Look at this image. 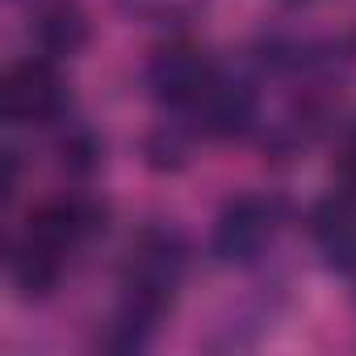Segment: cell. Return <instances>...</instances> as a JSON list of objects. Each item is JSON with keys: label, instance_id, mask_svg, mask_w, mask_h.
I'll return each instance as SVG.
<instances>
[{"label": "cell", "instance_id": "obj_1", "mask_svg": "<svg viewBox=\"0 0 356 356\" xmlns=\"http://www.w3.org/2000/svg\"><path fill=\"white\" fill-rule=\"evenodd\" d=\"M193 264V243L176 222H147L130 235L118 264V306L105 318L97 348L105 352H147L172 314Z\"/></svg>", "mask_w": 356, "mask_h": 356}, {"label": "cell", "instance_id": "obj_2", "mask_svg": "<svg viewBox=\"0 0 356 356\" xmlns=\"http://www.w3.org/2000/svg\"><path fill=\"white\" fill-rule=\"evenodd\" d=\"M109 227V202L88 185L63 189L30 210L26 227L9 243V281L22 302H47L63 277L72 273L76 256L101 239Z\"/></svg>", "mask_w": 356, "mask_h": 356}, {"label": "cell", "instance_id": "obj_3", "mask_svg": "<svg viewBox=\"0 0 356 356\" xmlns=\"http://www.w3.org/2000/svg\"><path fill=\"white\" fill-rule=\"evenodd\" d=\"M289 222H293V206L285 193H277V189L235 193L231 202H222V210L210 227L206 252L222 268H252L277 248V239L285 235Z\"/></svg>", "mask_w": 356, "mask_h": 356}, {"label": "cell", "instance_id": "obj_4", "mask_svg": "<svg viewBox=\"0 0 356 356\" xmlns=\"http://www.w3.org/2000/svg\"><path fill=\"white\" fill-rule=\"evenodd\" d=\"M218 72H222L218 55L181 30V34H168L147 55V63H143V88H147V97L163 113L189 118L202 105V97L214 88Z\"/></svg>", "mask_w": 356, "mask_h": 356}, {"label": "cell", "instance_id": "obj_5", "mask_svg": "<svg viewBox=\"0 0 356 356\" xmlns=\"http://www.w3.org/2000/svg\"><path fill=\"white\" fill-rule=\"evenodd\" d=\"M76 113V92L63 63L26 55L0 76V118L17 130H55Z\"/></svg>", "mask_w": 356, "mask_h": 356}, {"label": "cell", "instance_id": "obj_6", "mask_svg": "<svg viewBox=\"0 0 356 356\" xmlns=\"http://www.w3.org/2000/svg\"><path fill=\"white\" fill-rule=\"evenodd\" d=\"M306 231L318 260L331 273L356 277V189L352 185H335L331 193H323L306 214Z\"/></svg>", "mask_w": 356, "mask_h": 356}, {"label": "cell", "instance_id": "obj_7", "mask_svg": "<svg viewBox=\"0 0 356 356\" xmlns=\"http://www.w3.org/2000/svg\"><path fill=\"white\" fill-rule=\"evenodd\" d=\"M30 51L55 63H72L92 42V17L80 0H34L30 9Z\"/></svg>", "mask_w": 356, "mask_h": 356}, {"label": "cell", "instance_id": "obj_8", "mask_svg": "<svg viewBox=\"0 0 356 356\" xmlns=\"http://www.w3.org/2000/svg\"><path fill=\"white\" fill-rule=\"evenodd\" d=\"M55 163L72 185H88L105 163V138L72 113L63 126H55Z\"/></svg>", "mask_w": 356, "mask_h": 356}, {"label": "cell", "instance_id": "obj_9", "mask_svg": "<svg viewBox=\"0 0 356 356\" xmlns=\"http://www.w3.org/2000/svg\"><path fill=\"white\" fill-rule=\"evenodd\" d=\"M193 143H197V134H193L181 118H168V113H163V122H155V126L147 130V138H143V159H147V168H155V172H181V168L189 163Z\"/></svg>", "mask_w": 356, "mask_h": 356}, {"label": "cell", "instance_id": "obj_10", "mask_svg": "<svg viewBox=\"0 0 356 356\" xmlns=\"http://www.w3.org/2000/svg\"><path fill=\"white\" fill-rule=\"evenodd\" d=\"M210 9V0H118V13L138 22V26H155L168 34L189 30L202 13Z\"/></svg>", "mask_w": 356, "mask_h": 356}, {"label": "cell", "instance_id": "obj_11", "mask_svg": "<svg viewBox=\"0 0 356 356\" xmlns=\"http://www.w3.org/2000/svg\"><path fill=\"white\" fill-rule=\"evenodd\" d=\"M335 181L356 189V113L343 118V126L335 134Z\"/></svg>", "mask_w": 356, "mask_h": 356}, {"label": "cell", "instance_id": "obj_12", "mask_svg": "<svg viewBox=\"0 0 356 356\" xmlns=\"http://www.w3.org/2000/svg\"><path fill=\"white\" fill-rule=\"evenodd\" d=\"M22 189V151H5V202H13Z\"/></svg>", "mask_w": 356, "mask_h": 356}]
</instances>
